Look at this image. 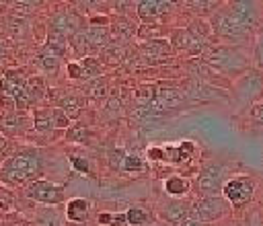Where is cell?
Returning a JSON list of instances; mask_svg holds the SVG:
<instances>
[{"mask_svg":"<svg viewBox=\"0 0 263 226\" xmlns=\"http://www.w3.org/2000/svg\"><path fill=\"white\" fill-rule=\"evenodd\" d=\"M162 216L171 226H181L191 218V197L185 199H168L162 205Z\"/></svg>","mask_w":263,"mask_h":226,"instance_id":"9a60e30c","label":"cell"},{"mask_svg":"<svg viewBox=\"0 0 263 226\" xmlns=\"http://www.w3.org/2000/svg\"><path fill=\"white\" fill-rule=\"evenodd\" d=\"M10 6H12V12H14V14L25 16V14L35 12L37 6H41V4H39V2H10Z\"/></svg>","mask_w":263,"mask_h":226,"instance_id":"1f68e13d","label":"cell"},{"mask_svg":"<svg viewBox=\"0 0 263 226\" xmlns=\"http://www.w3.org/2000/svg\"><path fill=\"white\" fill-rule=\"evenodd\" d=\"M232 14L255 35L263 31V2L259 0H228L226 2Z\"/></svg>","mask_w":263,"mask_h":226,"instance_id":"9c48e42d","label":"cell"},{"mask_svg":"<svg viewBox=\"0 0 263 226\" xmlns=\"http://www.w3.org/2000/svg\"><path fill=\"white\" fill-rule=\"evenodd\" d=\"M58 107L70 117V119H76L80 113H82V107H84V103H82V99L78 97V95H74V92H68V95H64L62 99H60V103H58Z\"/></svg>","mask_w":263,"mask_h":226,"instance_id":"ffe728a7","label":"cell"},{"mask_svg":"<svg viewBox=\"0 0 263 226\" xmlns=\"http://www.w3.org/2000/svg\"><path fill=\"white\" fill-rule=\"evenodd\" d=\"M37 226H62L60 224V220H58V216L53 214H45V216H41L39 220H37Z\"/></svg>","mask_w":263,"mask_h":226,"instance_id":"74e56055","label":"cell"},{"mask_svg":"<svg viewBox=\"0 0 263 226\" xmlns=\"http://www.w3.org/2000/svg\"><path fill=\"white\" fill-rule=\"evenodd\" d=\"M27 195L39 203L55 205L64 201V187L47 181V179H35L27 185Z\"/></svg>","mask_w":263,"mask_h":226,"instance_id":"7c38bea8","label":"cell"},{"mask_svg":"<svg viewBox=\"0 0 263 226\" xmlns=\"http://www.w3.org/2000/svg\"><path fill=\"white\" fill-rule=\"evenodd\" d=\"M109 31H111V39L117 41V43H127L134 37H138V27L125 14L123 16H117L115 21H111Z\"/></svg>","mask_w":263,"mask_h":226,"instance_id":"2e32d148","label":"cell"},{"mask_svg":"<svg viewBox=\"0 0 263 226\" xmlns=\"http://www.w3.org/2000/svg\"><path fill=\"white\" fill-rule=\"evenodd\" d=\"M70 117L60 109V107H53V125L55 127H70Z\"/></svg>","mask_w":263,"mask_h":226,"instance_id":"836d02e7","label":"cell"},{"mask_svg":"<svg viewBox=\"0 0 263 226\" xmlns=\"http://www.w3.org/2000/svg\"><path fill=\"white\" fill-rule=\"evenodd\" d=\"M72 166L78 171V173H90V164H88V160L84 158V156H72Z\"/></svg>","mask_w":263,"mask_h":226,"instance_id":"e575fe53","label":"cell"},{"mask_svg":"<svg viewBox=\"0 0 263 226\" xmlns=\"http://www.w3.org/2000/svg\"><path fill=\"white\" fill-rule=\"evenodd\" d=\"M144 105L148 109V115L154 117V115H162L166 111H177V109L189 107L191 103H189L183 86L162 84V86H156L154 88L152 99L150 101H144Z\"/></svg>","mask_w":263,"mask_h":226,"instance_id":"ba28073f","label":"cell"},{"mask_svg":"<svg viewBox=\"0 0 263 226\" xmlns=\"http://www.w3.org/2000/svg\"><path fill=\"white\" fill-rule=\"evenodd\" d=\"M181 226H208V224H201V222H197V220H191V218H189V220H187V222H183Z\"/></svg>","mask_w":263,"mask_h":226,"instance_id":"ab89813d","label":"cell"},{"mask_svg":"<svg viewBox=\"0 0 263 226\" xmlns=\"http://www.w3.org/2000/svg\"><path fill=\"white\" fill-rule=\"evenodd\" d=\"M107 226H129L125 212H119V214H113L111 212V218H109V224Z\"/></svg>","mask_w":263,"mask_h":226,"instance_id":"8d00e7d4","label":"cell"},{"mask_svg":"<svg viewBox=\"0 0 263 226\" xmlns=\"http://www.w3.org/2000/svg\"><path fill=\"white\" fill-rule=\"evenodd\" d=\"M263 101V72L257 68L247 70L230 86V103L242 113Z\"/></svg>","mask_w":263,"mask_h":226,"instance_id":"5b68a950","label":"cell"},{"mask_svg":"<svg viewBox=\"0 0 263 226\" xmlns=\"http://www.w3.org/2000/svg\"><path fill=\"white\" fill-rule=\"evenodd\" d=\"M259 203H261V210H263V187H261V199H259Z\"/></svg>","mask_w":263,"mask_h":226,"instance_id":"60d3db41","label":"cell"},{"mask_svg":"<svg viewBox=\"0 0 263 226\" xmlns=\"http://www.w3.org/2000/svg\"><path fill=\"white\" fill-rule=\"evenodd\" d=\"M177 4L168 0H138L136 2V14L144 23H152L164 14H168Z\"/></svg>","mask_w":263,"mask_h":226,"instance_id":"5bb4252c","label":"cell"},{"mask_svg":"<svg viewBox=\"0 0 263 226\" xmlns=\"http://www.w3.org/2000/svg\"><path fill=\"white\" fill-rule=\"evenodd\" d=\"M68 76H70V78H76V80H88L82 60H74V62L68 64Z\"/></svg>","mask_w":263,"mask_h":226,"instance_id":"4dcf8cb0","label":"cell"},{"mask_svg":"<svg viewBox=\"0 0 263 226\" xmlns=\"http://www.w3.org/2000/svg\"><path fill=\"white\" fill-rule=\"evenodd\" d=\"M107 90H109V84H107V78H105V76H97V78L86 80V82L82 84V92L88 95V97H95V99L105 97Z\"/></svg>","mask_w":263,"mask_h":226,"instance_id":"7402d4cb","label":"cell"},{"mask_svg":"<svg viewBox=\"0 0 263 226\" xmlns=\"http://www.w3.org/2000/svg\"><path fill=\"white\" fill-rule=\"evenodd\" d=\"M125 154H127V152H123L121 148H115V150H111V166H115V168H121Z\"/></svg>","mask_w":263,"mask_h":226,"instance_id":"d590c367","label":"cell"},{"mask_svg":"<svg viewBox=\"0 0 263 226\" xmlns=\"http://www.w3.org/2000/svg\"><path fill=\"white\" fill-rule=\"evenodd\" d=\"M210 27L218 43H228V45H253L255 33L247 29L228 8L226 2L220 4V8L210 16Z\"/></svg>","mask_w":263,"mask_h":226,"instance_id":"7a4b0ae2","label":"cell"},{"mask_svg":"<svg viewBox=\"0 0 263 226\" xmlns=\"http://www.w3.org/2000/svg\"><path fill=\"white\" fill-rule=\"evenodd\" d=\"M90 214V203L84 197H72L66 203V220L74 224H84Z\"/></svg>","mask_w":263,"mask_h":226,"instance_id":"ac0fdd59","label":"cell"},{"mask_svg":"<svg viewBox=\"0 0 263 226\" xmlns=\"http://www.w3.org/2000/svg\"><path fill=\"white\" fill-rule=\"evenodd\" d=\"M45 92V86H43V80L39 76H33V78H27V95H29V101H39Z\"/></svg>","mask_w":263,"mask_h":226,"instance_id":"4316f807","label":"cell"},{"mask_svg":"<svg viewBox=\"0 0 263 226\" xmlns=\"http://www.w3.org/2000/svg\"><path fill=\"white\" fill-rule=\"evenodd\" d=\"M66 138L72 140V142H88L90 131H88L84 125H72V127L66 131Z\"/></svg>","mask_w":263,"mask_h":226,"instance_id":"f546056e","label":"cell"},{"mask_svg":"<svg viewBox=\"0 0 263 226\" xmlns=\"http://www.w3.org/2000/svg\"><path fill=\"white\" fill-rule=\"evenodd\" d=\"M33 125L41 134H47V131L55 129V125H53V107L51 109H37L35 117H33Z\"/></svg>","mask_w":263,"mask_h":226,"instance_id":"44dd1931","label":"cell"},{"mask_svg":"<svg viewBox=\"0 0 263 226\" xmlns=\"http://www.w3.org/2000/svg\"><path fill=\"white\" fill-rule=\"evenodd\" d=\"M162 189H164L166 195H171V199H185V197H189V193L193 191L191 181L185 179V177H181V175H171V177H166L164 183H162Z\"/></svg>","mask_w":263,"mask_h":226,"instance_id":"e0dca14e","label":"cell"},{"mask_svg":"<svg viewBox=\"0 0 263 226\" xmlns=\"http://www.w3.org/2000/svg\"><path fill=\"white\" fill-rule=\"evenodd\" d=\"M41 171V156L35 150H21L8 156L0 166V179L6 183H25L35 181V175Z\"/></svg>","mask_w":263,"mask_h":226,"instance_id":"8992f818","label":"cell"},{"mask_svg":"<svg viewBox=\"0 0 263 226\" xmlns=\"http://www.w3.org/2000/svg\"><path fill=\"white\" fill-rule=\"evenodd\" d=\"M251 58H253V68L263 72V31L255 37V41L251 45Z\"/></svg>","mask_w":263,"mask_h":226,"instance_id":"484cf974","label":"cell"},{"mask_svg":"<svg viewBox=\"0 0 263 226\" xmlns=\"http://www.w3.org/2000/svg\"><path fill=\"white\" fill-rule=\"evenodd\" d=\"M140 51V60H144L146 64H156V62H164L168 58H173V45L166 39H144L138 45Z\"/></svg>","mask_w":263,"mask_h":226,"instance_id":"4fadbf2b","label":"cell"},{"mask_svg":"<svg viewBox=\"0 0 263 226\" xmlns=\"http://www.w3.org/2000/svg\"><path fill=\"white\" fill-rule=\"evenodd\" d=\"M8 31L14 35V37H18V39H23L27 33H29V27H27V21L23 18V16H12V18H8Z\"/></svg>","mask_w":263,"mask_h":226,"instance_id":"f1b7e54d","label":"cell"},{"mask_svg":"<svg viewBox=\"0 0 263 226\" xmlns=\"http://www.w3.org/2000/svg\"><path fill=\"white\" fill-rule=\"evenodd\" d=\"M220 0H189L185 2L187 10L193 14V18H205L210 21V16L220 8Z\"/></svg>","mask_w":263,"mask_h":226,"instance_id":"d6986e66","label":"cell"},{"mask_svg":"<svg viewBox=\"0 0 263 226\" xmlns=\"http://www.w3.org/2000/svg\"><path fill=\"white\" fill-rule=\"evenodd\" d=\"M125 216L129 226H150V214L140 205H129L125 210Z\"/></svg>","mask_w":263,"mask_h":226,"instance_id":"603a6c76","label":"cell"},{"mask_svg":"<svg viewBox=\"0 0 263 226\" xmlns=\"http://www.w3.org/2000/svg\"><path fill=\"white\" fill-rule=\"evenodd\" d=\"M183 90H185V95H187L191 105H195V103L203 105V103H214V101H230V92L228 90L218 88L214 84H208L203 80L191 78V76L185 78Z\"/></svg>","mask_w":263,"mask_h":226,"instance_id":"30bf717a","label":"cell"},{"mask_svg":"<svg viewBox=\"0 0 263 226\" xmlns=\"http://www.w3.org/2000/svg\"><path fill=\"white\" fill-rule=\"evenodd\" d=\"M80 25H82V18L76 16L72 10H60L53 14V18L49 23V35L68 41V39H74L82 31Z\"/></svg>","mask_w":263,"mask_h":226,"instance_id":"8fae6325","label":"cell"},{"mask_svg":"<svg viewBox=\"0 0 263 226\" xmlns=\"http://www.w3.org/2000/svg\"><path fill=\"white\" fill-rule=\"evenodd\" d=\"M261 191L259 177L251 173H238L232 175L224 187H222V197L230 203L236 216H242L253 203H257V193Z\"/></svg>","mask_w":263,"mask_h":226,"instance_id":"3957f363","label":"cell"},{"mask_svg":"<svg viewBox=\"0 0 263 226\" xmlns=\"http://www.w3.org/2000/svg\"><path fill=\"white\" fill-rule=\"evenodd\" d=\"M121 168H123L125 173H142V171L146 168V162H144V158H142L140 154H136V152H127L125 158H123Z\"/></svg>","mask_w":263,"mask_h":226,"instance_id":"cb8c5ba5","label":"cell"},{"mask_svg":"<svg viewBox=\"0 0 263 226\" xmlns=\"http://www.w3.org/2000/svg\"><path fill=\"white\" fill-rule=\"evenodd\" d=\"M232 216H236V214L222 195H218V197H201V195L191 197V220H197V222L208 224V226H216V224H220Z\"/></svg>","mask_w":263,"mask_h":226,"instance_id":"52a82bcc","label":"cell"},{"mask_svg":"<svg viewBox=\"0 0 263 226\" xmlns=\"http://www.w3.org/2000/svg\"><path fill=\"white\" fill-rule=\"evenodd\" d=\"M242 222L245 226H263V210L261 203H253L245 214H242Z\"/></svg>","mask_w":263,"mask_h":226,"instance_id":"d4e9b609","label":"cell"},{"mask_svg":"<svg viewBox=\"0 0 263 226\" xmlns=\"http://www.w3.org/2000/svg\"><path fill=\"white\" fill-rule=\"evenodd\" d=\"M245 117L253 121V125H263V101L253 105L251 109L245 111Z\"/></svg>","mask_w":263,"mask_h":226,"instance_id":"d6a6232c","label":"cell"},{"mask_svg":"<svg viewBox=\"0 0 263 226\" xmlns=\"http://www.w3.org/2000/svg\"><path fill=\"white\" fill-rule=\"evenodd\" d=\"M230 177H232V173H230L228 160L210 158L208 162L201 164V168L195 177L193 191H195V195H201V197H218V195H222V187Z\"/></svg>","mask_w":263,"mask_h":226,"instance_id":"277c9868","label":"cell"},{"mask_svg":"<svg viewBox=\"0 0 263 226\" xmlns=\"http://www.w3.org/2000/svg\"><path fill=\"white\" fill-rule=\"evenodd\" d=\"M216 226H245V222H242V216H232V218H228Z\"/></svg>","mask_w":263,"mask_h":226,"instance_id":"f35d334b","label":"cell"},{"mask_svg":"<svg viewBox=\"0 0 263 226\" xmlns=\"http://www.w3.org/2000/svg\"><path fill=\"white\" fill-rule=\"evenodd\" d=\"M4 6H6V4H4V2H0V12L4 10Z\"/></svg>","mask_w":263,"mask_h":226,"instance_id":"b9f144b4","label":"cell"},{"mask_svg":"<svg viewBox=\"0 0 263 226\" xmlns=\"http://www.w3.org/2000/svg\"><path fill=\"white\" fill-rule=\"evenodd\" d=\"M203 62L210 64L218 74L234 82L238 76H242L247 70L253 68L251 47L249 45H228V43H214L208 53L203 55Z\"/></svg>","mask_w":263,"mask_h":226,"instance_id":"6da1fadb","label":"cell"},{"mask_svg":"<svg viewBox=\"0 0 263 226\" xmlns=\"http://www.w3.org/2000/svg\"><path fill=\"white\" fill-rule=\"evenodd\" d=\"M58 64H60V55H55V53H51L49 49L41 47V53H39V66H41L43 70H47V72H55Z\"/></svg>","mask_w":263,"mask_h":226,"instance_id":"83f0119b","label":"cell"}]
</instances>
